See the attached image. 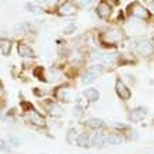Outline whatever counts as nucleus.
I'll return each mask as SVG.
<instances>
[{
  "label": "nucleus",
  "mask_w": 154,
  "mask_h": 154,
  "mask_svg": "<svg viewBox=\"0 0 154 154\" xmlns=\"http://www.w3.org/2000/svg\"><path fill=\"white\" fill-rule=\"evenodd\" d=\"M76 11H77V6L73 4L72 2H65L63 4H60V6L57 7V14H59V16H63V17L73 16Z\"/></svg>",
  "instance_id": "obj_9"
},
{
  "label": "nucleus",
  "mask_w": 154,
  "mask_h": 154,
  "mask_svg": "<svg viewBox=\"0 0 154 154\" xmlns=\"http://www.w3.org/2000/svg\"><path fill=\"white\" fill-rule=\"evenodd\" d=\"M85 128H88L90 130H104L105 123L100 118H91L88 121H85Z\"/></svg>",
  "instance_id": "obj_14"
},
{
  "label": "nucleus",
  "mask_w": 154,
  "mask_h": 154,
  "mask_svg": "<svg viewBox=\"0 0 154 154\" xmlns=\"http://www.w3.org/2000/svg\"><path fill=\"white\" fill-rule=\"evenodd\" d=\"M151 8H153V10H154V2H153V4H151Z\"/></svg>",
  "instance_id": "obj_31"
},
{
  "label": "nucleus",
  "mask_w": 154,
  "mask_h": 154,
  "mask_svg": "<svg viewBox=\"0 0 154 154\" xmlns=\"http://www.w3.org/2000/svg\"><path fill=\"white\" fill-rule=\"evenodd\" d=\"M0 149L4 151H11V144L8 140H4V139H0Z\"/></svg>",
  "instance_id": "obj_24"
},
{
  "label": "nucleus",
  "mask_w": 154,
  "mask_h": 154,
  "mask_svg": "<svg viewBox=\"0 0 154 154\" xmlns=\"http://www.w3.org/2000/svg\"><path fill=\"white\" fill-rule=\"evenodd\" d=\"M28 29V25L25 23H17L14 27H13V34L14 35H24Z\"/></svg>",
  "instance_id": "obj_19"
},
{
  "label": "nucleus",
  "mask_w": 154,
  "mask_h": 154,
  "mask_svg": "<svg viewBox=\"0 0 154 154\" xmlns=\"http://www.w3.org/2000/svg\"><path fill=\"white\" fill-rule=\"evenodd\" d=\"M53 94H55V98H56V100H59V101L69 102L70 100L73 98L72 91H70L69 88H66V87H57V88H55Z\"/></svg>",
  "instance_id": "obj_11"
},
{
  "label": "nucleus",
  "mask_w": 154,
  "mask_h": 154,
  "mask_svg": "<svg viewBox=\"0 0 154 154\" xmlns=\"http://www.w3.org/2000/svg\"><path fill=\"white\" fill-rule=\"evenodd\" d=\"M146 115H147L146 109L139 106V108H134V109H132L129 112V119L132 122H142L146 118Z\"/></svg>",
  "instance_id": "obj_15"
},
{
  "label": "nucleus",
  "mask_w": 154,
  "mask_h": 154,
  "mask_svg": "<svg viewBox=\"0 0 154 154\" xmlns=\"http://www.w3.org/2000/svg\"><path fill=\"white\" fill-rule=\"evenodd\" d=\"M38 3H45V2H46V0H37Z\"/></svg>",
  "instance_id": "obj_30"
},
{
  "label": "nucleus",
  "mask_w": 154,
  "mask_h": 154,
  "mask_svg": "<svg viewBox=\"0 0 154 154\" xmlns=\"http://www.w3.org/2000/svg\"><path fill=\"white\" fill-rule=\"evenodd\" d=\"M136 51H137V53L140 55V56H143V57L151 56V55H153V52H154L153 42L146 41V39L140 41V42H137V45H136Z\"/></svg>",
  "instance_id": "obj_7"
},
{
  "label": "nucleus",
  "mask_w": 154,
  "mask_h": 154,
  "mask_svg": "<svg viewBox=\"0 0 154 154\" xmlns=\"http://www.w3.org/2000/svg\"><path fill=\"white\" fill-rule=\"evenodd\" d=\"M0 154H8L7 151H4V150H2V149H0Z\"/></svg>",
  "instance_id": "obj_29"
},
{
  "label": "nucleus",
  "mask_w": 154,
  "mask_h": 154,
  "mask_svg": "<svg viewBox=\"0 0 154 154\" xmlns=\"http://www.w3.org/2000/svg\"><path fill=\"white\" fill-rule=\"evenodd\" d=\"M100 44L104 45V46H116L119 42L122 41L123 35L119 29H115V28H109V29H105L104 32L100 34Z\"/></svg>",
  "instance_id": "obj_1"
},
{
  "label": "nucleus",
  "mask_w": 154,
  "mask_h": 154,
  "mask_svg": "<svg viewBox=\"0 0 154 154\" xmlns=\"http://www.w3.org/2000/svg\"><path fill=\"white\" fill-rule=\"evenodd\" d=\"M125 142V136L121 132H106V143L111 146H121Z\"/></svg>",
  "instance_id": "obj_10"
},
{
  "label": "nucleus",
  "mask_w": 154,
  "mask_h": 154,
  "mask_svg": "<svg viewBox=\"0 0 154 154\" xmlns=\"http://www.w3.org/2000/svg\"><path fill=\"white\" fill-rule=\"evenodd\" d=\"M11 46H13L11 39H8V38H0V52H2L3 56H8L10 55Z\"/></svg>",
  "instance_id": "obj_17"
},
{
  "label": "nucleus",
  "mask_w": 154,
  "mask_h": 154,
  "mask_svg": "<svg viewBox=\"0 0 154 154\" xmlns=\"http://www.w3.org/2000/svg\"><path fill=\"white\" fill-rule=\"evenodd\" d=\"M108 143H106V132L104 130H95V133L91 136V146L93 147H104L106 146Z\"/></svg>",
  "instance_id": "obj_8"
},
{
  "label": "nucleus",
  "mask_w": 154,
  "mask_h": 154,
  "mask_svg": "<svg viewBox=\"0 0 154 154\" xmlns=\"http://www.w3.org/2000/svg\"><path fill=\"white\" fill-rule=\"evenodd\" d=\"M39 154H48V153H39Z\"/></svg>",
  "instance_id": "obj_32"
},
{
  "label": "nucleus",
  "mask_w": 154,
  "mask_h": 154,
  "mask_svg": "<svg viewBox=\"0 0 154 154\" xmlns=\"http://www.w3.org/2000/svg\"><path fill=\"white\" fill-rule=\"evenodd\" d=\"M111 4H119V0H109Z\"/></svg>",
  "instance_id": "obj_28"
},
{
  "label": "nucleus",
  "mask_w": 154,
  "mask_h": 154,
  "mask_svg": "<svg viewBox=\"0 0 154 154\" xmlns=\"http://www.w3.org/2000/svg\"><path fill=\"white\" fill-rule=\"evenodd\" d=\"M74 116H77V118H80V116H83L84 115V108L83 106H80V105H76L74 106Z\"/></svg>",
  "instance_id": "obj_26"
},
{
  "label": "nucleus",
  "mask_w": 154,
  "mask_h": 154,
  "mask_svg": "<svg viewBox=\"0 0 154 154\" xmlns=\"http://www.w3.org/2000/svg\"><path fill=\"white\" fill-rule=\"evenodd\" d=\"M8 142H10V144H11V147L14 146V147H18V146H21V143H23V140H21L20 137H17V136H10L8 137Z\"/></svg>",
  "instance_id": "obj_25"
},
{
  "label": "nucleus",
  "mask_w": 154,
  "mask_h": 154,
  "mask_svg": "<svg viewBox=\"0 0 154 154\" xmlns=\"http://www.w3.org/2000/svg\"><path fill=\"white\" fill-rule=\"evenodd\" d=\"M77 136H79V132H77L76 128H70V129L66 132V142L69 143V144H74Z\"/></svg>",
  "instance_id": "obj_18"
},
{
  "label": "nucleus",
  "mask_w": 154,
  "mask_h": 154,
  "mask_svg": "<svg viewBox=\"0 0 154 154\" xmlns=\"http://www.w3.org/2000/svg\"><path fill=\"white\" fill-rule=\"evenodd\" d=\"M97 74H94V73H91V72H85V74L83 76V79H81V81H83V84H91L93 81H95V79H97Z\"/></svg>",
  "instance_id": "obj_21"
},
{
  "label": "nucleus",
  "mask_w": 154,
  "mask_h": 154,
  "mask_svg": "<svg viewBox=\"0 0 154 154\" xmlns=\"http://www.w3.org/2000/svg\"><path fill=\"white\" fill-rule=\"evenodd\" d=\"M25 119L27 122H29L34 128H37V129H42V128H46V118L42 112L37 111L35 108H32L31 111H28L27 114H25Z\"/></svg>",
  "instance_id": "obj_2"
},
{
  "label": "nucleus",
  "mask_w": 154,
  "mask_h": 154,
  "mask_svg": "<svg viewBox=\"0 0 154 154\" xmlns=\"http://www.w3.org/2000/svg\"><path fill=\"white\" fill-rule=\"evenodd\" d=\"M84 97L88 100V102H97L100 100V97H101V94H100V91L97 88L90 87V88L84 90Z\"/></svg>",
  "instance_id": "obj_16"
},
{
  "label": "nucleus",
  "mask_w": 154,
  "mask_h": 154,
  "mask_svg": "<svg viewBox=\"0 0 154 154\" xmlns=\"http://www.w3.org/2000/svg\"><path fill=\"white\" fill-rule=\"evenodd\" d=\"M17 52H18V55L21 57H35L34 49L29 45L25 44V42H18L17 44Z\"/></svg>",
  "instance_id": "obj_13"
},
{
  "label": "nucleus",
  "mask_w": 154,
  "mask_h": 154,
  "mask_svg": "<svg viewBox=\"0 0 154 154\" xmlns=\"http://www.w3.org/2000/svg\"><path fill=\"white\" fill-rule=\"evenodd\" d=\"M25 8L28 10L29 13H32V14H41L42 13V8L37 4H32V3H27L25 4Z\"/></svg>",
  "instance_id": "obj_22"
},
{
  "label": "nucleus",
  "mask_w": 154,
  "mask_h": 154,
  "mask_svg": "<svg viewBox=\"0 0 154 154\" xmlns=\"http://www.w3.org/2000/svg\"><path fill=\"white\" fill-rule=\"evenodd\" d=\"M129 13L132 14V16H134L136 18H140V20H149L151 17L150 11L147 10L144 6H142L140 3H133L129 6Z\"/></svg>",
  "instance_id": "obj_4"
},
{
  "label": "nucleus",
  "mask_w": 154,
  "mask_h": 154,
  "mask_svg": "<svg viewBox=\"0 0 154 154\" xmlns=\"http://www.w3.org/2000/svg\"><path fill=\"white\" fill-rule=\"evenodd\" d=\"M153 44H154V37H153Z\"/></svg>",
  "instance_id": "obj_33"
},
{
  "label": "nucleus",
  "mask_w": 154,
  "mask_h": 154,
  "mask_svg": "<svg viewBox=\"0 0 154 154\" xmlns=\"http://www.w3.org/2000/svg\"><path fill=\"white\" fill-rule=\"evenodd\" d=\"M115 91H116L118 97L121 98V100H123V101H128V100H130V97H132L130 88L125 84V81L122 80L121 77H118L116 81H115Z\"/></svg>",
  "instance_id": "obj_5"
},
{
  "label": "nucleus",
  "mask_w": 154,
  "mask_h": 154,
  "mask_svg": "<svg viewBox=\"0 0 154 154\" xmlns=\"http://www.w3.org/2000/svg\"><path fill=\"white\" fill-rule=\"evenodd\" d=\"M41 106H42V109L49 115V116L52 118H59L62 115V108L59 106L55 100H51V98H46L44 101L41 102Z\"/></svg>",
  "instance_id": "obj_3"
},
{
  "label": "nucleus",
  "mask_w": 154,
  "mask_h": 154,
  "mask_svg": "<svg viewBox=\"0 0 154 154\" xmlns=\"http://www.w3.org/2000/svg\"><path fill=\"white\" fill-rule=\"evenodd\" d=\"M48 77H52L49 81H56L62 77V72L57 69V67H51V69L48 70Z\"/></svg>",
  "instance_id": "obj_20"
},
{
  "label": "nucleus",
  "mask_w": 154,
  "mask_h": 154,
  "mask_svg": "<svg viewBox=\"0 0 154 154\" xmlns=\"http://www.w3.org/2000/svg\"><path fill=\"white\" fill-rule=\"evenodd\" d=\"M73 32H76V24H69L65 28V34L66 35H72Z\"/></svg>",
  "instance_id": "obj_27"
},
{
  "label": "nucleus",
  "mask_w": 154,
  "mask_h": 154,
  "mask_svg": "<svg viewBox=\"0 0 154 154\" xmlns=\"http://www.w3.org/2000/svg\"><path fill=\"white\" fill-rule=\"evenodd\" d=\"M32 74L37 77V79H39V80H46V79H45V72H44V67H42V66L35 67V69L32 70Z\"/></svg>",
  "instance_id": "obj_23"
},
{
  "label": "nucleus",
  "mask_w": 154,
  "mask_h": 154,
  "mask_svg": "<svg viewBox=\"0 0 154 154\" xmlns=\"http://www.w3.org/2000/svg\"><path fill=\"white\" fill-rule=\"evenodd\" d=\"M112 4L106 0H101L100 3L97 4V14L101 20H109L111 16H112Z\"/></svg>",
  "instance_id": "obj_6"
},
{
  "label": "nucleus",
  "mask_w": 154,
  "mask_h": 154,
  "mask_svg": "<svg viewBox=\"0 0 154 154\" xmlns=\"http://www.w3.org/2000/svg\"><path fill=\"white\" fill-rule=\"evenodd\" d=\"M74 144H76L77 147H80V149H88V147H91V134H90L88 132L79 133Z\"/></svg>",
  "instance_id": "obj_12"
}]
</instances>
